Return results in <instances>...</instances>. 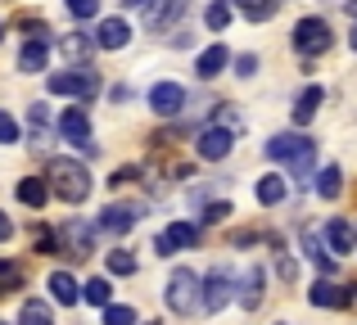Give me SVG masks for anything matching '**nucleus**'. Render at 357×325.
<instances>
[{
    "instance_id": "nucleus-1",
    "label": "nucleus",
    "mask_w": 357,
    "mask_h": 325,
    "mask_svg": "<svg viewBox=\"0 0 357 325\" xmlns=\"http://www.w3.org/2000/svg\"><path fill=\"white\" fill-rule=\"evenodd\" d=\"M45 181H50V190L59 194L63 203H86V194H91V172L73 159H50Z\"/></svg>"
},
{
    "instance_id": "nucleus-2",
    "label": "nucleus",
    "mask_w": 357,
    "mask_h": 325,
    "mask_svg": "<svg viewBox=\"0 0 357 325\" xmlns=\"http://www.w3.org/2000/svg\"><path fill=\"white\" fill-rule=\"evenodd\" d=\"M167 308H172L176 317H190L195 308H204L199 276H195V271H185V267H176V271L167 276Z\"/></svg>"
},
{
    "instance_id": "nucleus-3",
    "label": "nucleus",
    "mask_w": 357,
    "mask_h": 325,
    "mask_svg": "<svg viewBox=\"0 0 357 325\" xmlns=\"http://www.w3.org/2000/svg\"><path fill=\"white\" fill-rule=\"evenodd\" d=\"M294 50L303 54V59L326 54L331 50V23H326V18H303V23L294 27Z\"/></svg>"
},
{
    "instance_id": "nucleus-4",
    "label": "nucleus",
    "mask_w": 357,
    "mask_h": 325,
    "mask_svg": "<svg viewBox=\"0 0 357 325\" xmlns=\"http://www.w3.org/2000/svg\"><path fill=\"white\" fill-rule=\"evenodd\" d=\"M54 95H73V100H91L100 90V77L91 68H68V72H54L50 77Z\"/></svg>"
},
{
    "instance_id": "nucleus-5",
    "label": "nucleus",
    "mask_w": 357,
    "mask_h": 325,
    "mask_svg": "<svg viewBox=\"0 0 357 325\" xmlns=\"http://www.w3.org/2000/svg\"><path fill=\"white\" fill-rule=\"evenodd\" d=\"M231 299H236V276L227 267H213L208 280H204V312H222Z\"/></svg>"
},
{
    "instance_id": "nucleus-6",
    "label": "nucleus",
    "mask_w": 357,
    "mask_h": 325,
    "mask_svg": "<svg viewBox=\"0 0 357 325\" xmlns=\"http://www.w3.org/2000/svg\"><path fill=\"white\" fill-rule=\"evenodd\" d=\"M231 145H236V132H227L222 122H213L208 132H199V159L218 163V159H227V154H231Z\"/></svg>"
},
{
    "instance_id": "nucleus-7",
    "label": "nucleus",
    "mask_w": 357,
    "mask_h": 325,
    "mask_svg": "<svg viewBox=\"0 0 357 325\" xmlns=\"http://www.w3.org/2000/svg\"><path fill=\"white\" fill-rule=\"evenodd\" d=\"M149 109H154L158 118H172L185 109V90L176 86V81H158L154 90H149Z\"/></svg>"
},
{
    "instance_id": "nucleus-8",
    "label": "nucleus",
    "mask_w": 357,
    "mask_h": 325,
    "mask_svg": "<svg viewBox=\"0 0 357 325\" xmlns=\"http://www.w3.org/2000/svg\"><path fill=\"white\" fill-rule=\"evenodd\" d=\"M140 208L136 203H109L105 212H100V230H109V235H127L131 226H136Z\"/></svg>"
},
{
    "instance_id": "nucleus-9",
    "label": "nucleus",
    "mask_w": 357,
    "mask_h": 325,
    "mask_svg": "<svg viewBox=\"0 0 357 325\" xmlns=\"http://www.w3.org/2000/svg\"><path fill=\"white\" fill-rule=\"evenodd\" d=\"M195 239H199V230H195V226H185V221H176V226H167L163 235L154 239V253H158V257H172L176 248H190Z\"/></svg>"
},
{
    "instance_id": "nucleus-10",
    "label": "nucleus",
    "mask_w": 357,
    "mask_h": 325,
    "mask_svg": "<svg viewBox=\"0 0 357 325\" xmlns=\"http://www.w3.org/2000/svg\"><path fill=\"white\" fill-rule=\"evenodd\" d=\"M59 253H63V257H86V253H91V226L68 221V226L59 230Z\"/></svg>"
},
{
    "instance_id": "nucleus-11",
    "label": "nucleus",
    "mask_w": 357,
    "mask_h": 325,
    "mask_svg": "<svg viewBox=\"0 0 357 325\" xmlns=\"http://www.w3.org/2000/svg\"><path fill=\"white\" fill-rule=\"evenodd\" d=\"M59 132H63V141H68V145L91 141V118H86V109H77V104H73L68 113L59 118Z\"/></svg>"
},
{
    "instance_id": "nucleus-12",
    "label": "nucleus",
    "mask_w": 357,
    "mask_h": 325,
    "mask_svg": "<svg viewBox=\"0 0 357 325\" xmlns=\"http://www.w3.org/2000/svg\"><path fill=\"white\" fill-rule=\"evenodd\" d=\"M127 41H131L127 18H105V23H100V32H96V45H100V50H122Z\"/></svg>"
},
{
    "instance_id": "nucleus-13",
    "label": "nucleus",
    "mask_w": 357,
    "mask_h": 325,
    "mask_svg": "<svg viewBox=\"0 0 357 325\" xmlns=\"http://www.w3.org/2000/svg\"><path fill=\"white\" fill-rule=\"evenodd\" d=\"M307 303H312V308H349V290L335 285V280H317L312 294H307Z\"/></svg>"
},
{
    "instance_id": "nucleus-14",
    "label": "nucleus",
    "mask_w": 357,
    "mask_h": 325,
    "mask_svg": "<svg viewBox=\"0 0 357 325\" xmlns=\"http://www.w3.org/2000/svg\"><path fill=\"white\" fill-rule=\"evenodd\" d=\"M307 145H312V141H307V136H294V132H285V136H271V141H267V159H280V163H289L298 150H307Z\"/></svg>"
},
{
    "instance_id": "nucleus-15",
    "label": "nucleus",
    "mask_w": 357,
    "mask_h": 325,
    "mask_svg": "<svg viewBox=\"0 0 357 325\" xmlns=\"http://www.w3.org/2000/svg\"><path fill=\"white\" fill-rule=\"evenodd\" d=\"M262 285H267V276H262V267H249V271H244V280H240V294H236V299H240V308H258V303H262Z\"/></svg>"
},
{
    "instance_id": "nucleus-16",
    "label": "nucleus",
    "mask_w": 357,
    "mask_h": 325,
    "mask_svg": "<svg viewBox=\"0 0 357 325\" xmlns=\"http://www.w3.org/2000/svg\"><path fill=\"white\" fill-rule=\"evenodd\" d=\"M45 59H50V45H45V36H32V41L23 45V54H18V68H23V72H41Z\"/></svg>"
},
{
    "instance_id": "nucleus-17",
    "label": "nucleus",
    "mask_w": 357,
    "mask_h": 325,
    "mask_svg": "<svg viewBox=\"0 0 357 325\" xmlns=\"http://www.w3.org/2000/svg\"><path fill=\"white\" fill-rule=\"evenodd\" d=\"M227 63H231V54H227V45H208V50H204V54H199V63H195V72H199V77H204V81H213V77H218V72H222V68H227Z\"/></svg>"
},
{
    "instance_id": "nucleus-18",
    "label": "nucleus",
    "mask_w": 357,
    "mask_h": 325,
    "mask_svg": "<svg viewBox=\"0 0 357 325\" xmlns=\"http://www.w3.org/2000/svg\"><path fill=\"white\" fill-rule=\"evenodd\" d=\"M285 190H289V185H285V176L267 172V176H258V190H253V194H258V203H262V208H276V203L285 199Z\"/></svg>"
},
{
    "instance_id": "nucleus-19",
    "label": "nucleus",
    "mask_w": 357,
    "mask_h": 325,
    "mask_svg": "<svg viewBox=\"0 0 357 325\" xmlns=\"http://www.w3.org/2000/svg\"><path fill=\"white\" fill-rule=\"evenodd\" d=\"M326 244H331V253H353V226L344 217H331L326 221Z\"/></svg>"
},
{
    "instance_id": "nucleus-20",
    "label": "nucleus",
    "mask_w": 357,
    "mask_h": 325,
    "mask_svg": "<svg viewBox=\"0 0 357 325\" xmlns=\"http://www.w3.org/2000/svg\"><path fill=\"white\" fill-rule=\"evenodd\" d=\"M321 100H326V90H321V86H307L303 95L294 100V122H298V127H307V122L317 118V109H321Z\"/></svg>"
},
{
    "instance_id": "nucleus-21",
    "label": "nucleus",
    "mask_w": 357,
    "mask_h": 325,
    "mask_svg": "<svg viewBox=\"0 0 357 325\" xmlns=\"http://www.w3.org/2000/svg\"><path fill=\"white\" fill-rule=\"evenodd\" d=\"M50 185L41 181V176H27V181H18V199L27 203V208H45V199H50Z\"/></svg>"
},
{
    "instance_id": "nucleus-22",
    "label": "nucleus",
    "mask_w": 357,
    "mask_h": 325,
    "mask_svg": "<svg viewBox=\"0 0 357 325\" xmlns=\"http://www.w3.org/2000/svg\"><path fill=\"white\" fill-rule=\"evenodd\" d=\"M50 294H54V303H63V308H73V303H77V280H73L68 271H54L50 276Z\"/></svg>"
},
{
    "instance_id": "nucleus-23",
    "label": "nucleus",
    "mask_w": 357,
    "mask_h": 325,
    "mask_svg": "<svg viewBox=\"0 0 357 325\" xmlns=\"http://www.w3.org/2000/svg\"><path fill=\"white\" fill-rule=\"evenodd\" d=\"M317 194H321V199H340L344 194V172L340 167H321V172H317Z\"/></svg>"
},
{
    "instance_id": "nucleus-24",
    "label": "nucleus",
    "mask_w": 357,
    "mask_h": 325,
    "mask_svg": "<svg viewBox=\"0 0 357 325\" xmlns=\"http://www.w3.org/2000/svg\"><path fill=\"white\" fill-rule=\"evenodd\" d=\"M59 50L68 54L73 63H82V59H91V50H96V41H91L86 32H73V36H63V41H59Z\"/></svg>"
},
{
    "instance_id": "nucleus-25",
    "label": "nucleus",
    "mask_w": 357,
    "mask_h": 325,
    "mask_svg": "<svg viewBox=\"0 0 357 325\" xmlns=\"http://www.w3.org/2000/svg\"><path fill=\"white\" fill-rule=\"evenodd\" d=\"M18 325H54V317H50V308H45L41 299H27L23 312H18Z\"/></svg>"
},
{
    "instance_id": "nucleus-26",
    "label": "nucleus",
    "mask_w": 357,
    "mask_h": 325,
    "mask_svg": "<svg viewBox=\"0 0 357 325\" xmlns=\"http://www.w3.org/2000/svg\"><path fill=\"white\" fill-rule=\"evenodd\" d=\"M236 9L244 18H253V23H267L276 14V0H236Z\"/></svg>"
},
{
    "instance_id": "nucleus-27",
    "label": "nucleus",
    "mask_w": 357,
    "mask_h": 325,
    "mask_svg": "<svg viewBox=\"0 0 357 325\" xmlns=\"http://www.w3.org/2000/svg\"><path fill=\"white\" fill-rule=\"evenodd\" d=\"M82 294H86V303H96V308H109V303H114V290H109V280H105V276L86 280V285H82Z\"/></svg>"
},
{
    "instance_id": "nucleus-28",
    "label": "nucleus",
    "mask_w": 357,
    "mask_h": 325,
    "mask_svg": "<svg viewBox=\"0 0 357 325\" xmlns=\"http://www.w3.org/2000/svg\"><path fill=\"white\" fill-rule=\"evenodd\" d=\"M231 14H236V5H231V0H213V5H208V27H213V32H227V27H231Z\"/></svg>"
},
{
    "instance_id": "nucleus-29",
    "label": "nucleus",
    "mask_w": 357,
    "mask_h": 325,
    "mask_svg": "<svg viewBox=\"0 0 357 325\" xmlns=\"http://www.w3.org/2000/svg\"><path fill=\"white\" fill-rule=\"evenodd\" d=\"M303 244H307V253H312V262L321 267V271H335V257H331V253L321 248V239H317L312 230H303Z\"/></svg>"
},
{
    "instance_id": "nucleus-30",
    "label": "nucleus",
    "mask_w": 357,
    "mask_h": 325,
    "mask_svg": "<svg viewBox=\"0 0 357 325\" xmlns=\"http://www.w3.org/2000/svg\"><path fill=\"white\" fill-rule=\"evenodd\" d=\"M105 262H109V276H136V257L122 253V248H114V253H109Z\"/></svg>"
},
{
    "instance_id": "nucleus-31",
    "label": "nucleus",
    "mask_w": 357,
    "mask_h": 325,
    "mask_svg": "<svg viewBox=\"0 0 357 325\" xmlns=\"http://www.w3.org/2000/svg\"><path fill=\"white\" fill-rule=\"evenodd\" d=\"M27 276H23V267L18 262H0V294H9V290H18Z\"/></svg>"
},
{
    "instance_id": "nucleus-32",
    "label": "nucleus",
    "mask_w": 357,
    "mask_h": 325,
    "mask_svg": "<svg viewBox=\"0 0 357 325\" xmlns=\"http://www.w3.org/2000/svg\"><path fill=\"white\" fill-rule=\"evenodd\" d=\"M312 159H317V145H307V150H298L294 159H289V172H294V181H303V176L312 172Z\"/></svg>"
},
{
    "instance_id": "nucleus-33",
    "label": "nucleus",
    "mask_w": 357,
    "mask_h": 325,
    "mask_svg": "<svg viewBox=\"0 0 357 325\" xmlns=\"http://www.w3.org/2000/svg\"><path fill=\"white\" fill-rule=\"evenodd\" d=\"M105 325H136V312L122 308V303H109V308H105Z\"/></svg>"
},
{
    "instance_id": "nucleus-34",
    "label": "nucleus",
    "mask_w": 357,
    "mask_h": 325,
    "mask_svg": "<svg viewBox=\"0 0 357 325\" xmlns=\"http://www.w3.org/2000/svg\"><path fill=\"white\" fill-rule=\"evenodd\" d=\"M0 145H18V122L0 109Z\"/></svg>"
},
{
    "instance_id": "nucleus-35",
    "label": "nucleus",
    "mask_w": 357,
    "mask_h": 325,
    "mask_svg": "<svg viewBox=\"0 0 357 325\" xmlns=\"http://www.w3.org/2000/svg\"><path fill=\"white\" fill-rule=\"evenodd\" d=\"M68 14L73 18H96L100 14V0H68Z\"/></svg>"
},
{
    "instance_id": "nucleus-36",
    "label": "nucleus",
    "mask_w": 357,
    "mask_h": 325,
    "mask_svg": "<svg viewBox=\"0 0 357 325\" xmlns=\"http://www.w3.org/2000/svg\"><path fill=\"white\" fill-rule=\"evenodd\" d=\"M27 122H32V132L41 136L45 127H50V109H41V104H36V109H27Z\"/></svg>"
},
{
    "instance_id": "nucleus-37",
    "label": "nucleus",
    "mask_w": 357,
    "mask_h": 325,
    "mask_svg": "<svg viewBox=\"0 0 357 325\" xmlns=\"http://www.w3.org/2000/svg\"><path fill=\"white\" fill-rule=\"evenodd\" d=\"M218 122L227 127V132H240V118H236V109H231V104H222V109H218Z\"/></svg>"
},
{
    "instance_id": "nucleus-38",
    "label": "nucleus",
    "mask_w": 357,
    "mask_h": 325,
    "mask_svg": "<svg viewBox=\"0 0 357 325\" xmlns=\"http://www.w3.org/2000/svg\"><path fill=\"white\" fill-rule=\"evenodd\" d=\"M236 72H240V77H253V72H258V54H240V59H236Z\"/></svg>"
},
{
    "instance_id": "nucleus-39",
    "label": "nucleus",
    "mask_w": 357,
    "mask_h": 325,
    "mask_svg": "<svg viewBox=\"0 0 357 325\" xmlns=\"http://www.w3.org/2000/svg\"><path fill=\"white\" fill-rule=\"evenodd\" d=\"M231 217V203H208V212H204V221H227Z\"/></svg>"
},
{
    "instance_id": "nucleus-40",
    "label": "nucleus",
    "mask_w": 357,
    "mask_h": 325,
    "mask_svg": "<svg viewBox=\"0 0 357 325\" xmlns=\"http://www.w3.org/2000/svg\"><path fill=\"white\" fill-rule=\"evenodd\" d=\"M131 181H136V167H122V172H114L109 185H131Z\"/></svg>"
},
{
    "instance_id": "nucleus-41",
    "label": "nucleus",
    "mask_w": 357,
    "mask_h": 325,
    "mask_svg": "<svg viewBox=\"0 0 357 325\" xmlns=\"http://www.w3.org/2000/svg\"><path fill=\"white\" fill-rule=\"evenodd\" d=\"M280 276H285V280H294V276H298V262H294V257H280Z\"/></svg>"
},
{
    "instance_id": "nucleus-42",
    "label": "nucleus",
    "mask_w": 357,
    "mask_h": 325,
    "mask_svg": "<svg viewBox=\"0 0 357 325\" xmlns=\"http://www.w3.org/2000/svg\"><path fill=\"white\" fill-rule=\"evenodd\" d=\"M9 235H14V221H9L5 212H0V239H9Z\"/></svg>"
},
{
    "instance_id": "nucleus-43",
    "label": "nucleus",
    "mask_w": 357,
    "mask_h": 325,
    "mask_svg": "<svg viewBox=\"0 0 357 325\" xmlns=\"http://www.w3.org/2000/svg\"><path fill=\"white\" fill-rule=\"evenodd\" d=\"M349 18H353V23H357V0H349Z\"/></svg>"
},
{
    "instance_id": "nucleus-44",
    "label": "nucleus",
    "mask_w": 357,
    "mask_h": 325,
    "mask_svg": "<svg viewBox=\"0 0 357 325\" xmlns=\"http://www.w3.org/2000/svg\"><path fill=\"white\" fill-rule=\"evenodd\" d=\"M353 50H357V27H353Z\"/></svg>"
},
{
    "instance_id": "nucleus-45",
    "label": "nucleus",
    "mask_w": 357,
    "mask_h": 325,
    "mask_svg": "<svg viewBox=\"0 0 357 325\" xmlns=\"http://www.w3.org/2000/svg\"><path fill=\"white\" fill-rule=\"evenodd\" d=\"M0 41H5V27H0Z\"/></svg>"
},
{
    "instance_id": "nucleus-46",
    "label": "nucleus",
    "mask_w": 357,
    "mask_h": 325,
    "mask_svg": "<svg viewBox=\"0 0 357 325\" xmlns=\"http://www.w3.org/2000/svg\"><path fill=\"white\" fill-rule=\"evenodd\" d=\"M0 325H5V321H0Z\"/></svg>"
}]
</instances>
